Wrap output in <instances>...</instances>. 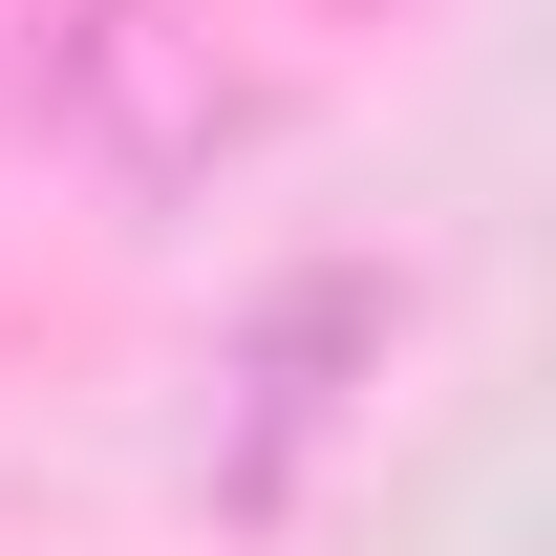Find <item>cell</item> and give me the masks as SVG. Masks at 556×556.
I'll return each mask as SVG.
<instances>
[{
    "mask_svg": "<svg viewBox=\"0 0 556 556\" xmlns=\"http://www.w3.org/2000/svg\"><path fill=\"white\" fill-rule=\"evenodd\" d=\"M22 108L108 193H193L214 150L257 129V65H236V0H43L22 22Z\"/></svg>",
    "mask_w": 556,
    "mask_h": 556,
    "instance_id": "cell-1",
    "label": "cell"
},
{
    "mask_svg": "<svg viewBox=\"0 0 556 556\" xmlns=\"http://www.w3.org/2000/svg\"><path fill=\"white\" fill-rule=\"evenodd\" d=\"M343 364H386V278L321 257V278H278L257 343H236V450H214V492H236V514H278V471H300V450H321V407H343Z\"/></svg>",
    "mask_w": 556,
    "mask_h": 556,
    "instance_id": "cell-2",
    "label": "cell"
}]
</instances>
